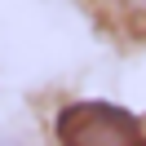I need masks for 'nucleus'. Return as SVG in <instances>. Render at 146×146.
<instances>
[{"label": "nucleus", "instance_id": "nucleus-1", "mask_svg": "<svg viewBox=\"0 0 146 146\" xmlns=\"http://www.w3.org/2000/svg\"><path fill=\"white\" fill-rule=\"evenodd\" d=\"M58 146H146V128L133 111L102 98L66 102L53 115Z\"/></svg>", "mask_w": 146, "mask_h": 146}, {"label": "nucleus", "instance_id": "nucleus-2", "mask_svg": "<svg viewBox=\"0 0 146 146\" xmlns=\"http://www.w3.org/2000/svg\"><path fill=\"white\" fill-rule=\"evenodd\" d=\"M111 9L128 22H146V0H111Z\"/></svg>", "mask_w": 146, "mask_h": 146}, {"label": "nucleus", "instance_id": "nucleus-3", "mask_svg": "<svg viewBox=\"0 0 146 146\" xmlns=\"http://www.w3.org/2000/svg\"><path fill=\"white\" fill-rule=\"evenodd\" d=\"M0 146H13V137H5V133H0Z\"/></svg>", "mask_w": 146, "mask_h": 146}]
</instances>
